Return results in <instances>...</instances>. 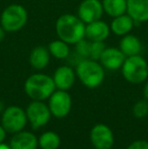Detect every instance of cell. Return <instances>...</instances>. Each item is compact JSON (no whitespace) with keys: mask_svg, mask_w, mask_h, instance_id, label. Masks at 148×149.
<instances>
[{"mask_svg":"<svg viewBox=\"0 0 148 149\" xmlns=\"http://www.w3.org/2000/svg\"><path fill=\"white\" fill-rule=\"evenodd\" d=\"M76 76L87 88H97L105 80L106 69L99 61L90 58L82 59L75 66Z\"/></svg>","mask_w":148,"mask_h":149,"instance_id":"cell-2","label":"cell"},{"mask_svg":"<svg viewBox=\"0 0 148 149\" xmlns=\"http://www.w3.org/2000/svg\"><path fill=\"white\" fill-rule=\"evenodd\" d=\"M125 59L126 56L119 49V47H107L99 61L106 70L114 71L121 69Z\"/></svg>","mask_w":148,"mask_h":149,"instance_id":"cell-13","label":"cell"},{"mask_svg":"<svg viewBox=\"0 0 148 149\" xmlns=\"http://www.w3.org/2000/svg\"><path fill=\"white\" fill-rule=\"evenodd\" d=\"M51 55L47 47L45 46H37L31 51L28 56L30 65L36 70H43L47 68L50 63Z\"/></svg>","mask_w":148,"mask_h":149,"instance_id":"cell-18","label":"cell"},{"mask_svg":"<svg viewBox=\"0 0 148 149\" xmlns=\"http://www.w3.org/2000/svg\"><path fill=\"white\" fill-rule=\"evenodd\" d=\"M133 115L137 119H143L148 115V102L146 100H138L133 107Z\"/></svg>","mask_w":148,"mask_h":149,"instance_id":"cell-24","label":"cell"},{"mask_svg":"<svg viewBox=\"0 0 148 149\" xmlns=\"http://www.w3.org/2000/svg\"><path fill=\"white\" fill-rule=\"evenodd\" d=\"M38 142L41 149H58L61 144V139L56 132L47 131L40 136Z\"/></svg>","mask_w":148,"mask_h":149,"instance_id":"cell-21","label":"cell"},{"mask_svg":"<svg viewBox=\"0 0 148 149\" xmlns=\"http://www.w3.org/2000/svg\"><path fill=\"white\" fill-rule=\"evenodd\" d=\"M90 141L94 149H111L115 143V137L109 126L97 124L90 131Z\"/></svg>","mask_w":148,"mask_h":149,"instance_id":"cell-10","label":"cell"},{"mask_svg":"<svg viewBox=\"0 0 148 149\" xmlns=\"http://www.w3.org/2000/svg\"><path fill=\"white\" fill-rule=\"evenodd\" d=\"M101 0H82L77 7V16L85 24L101 19L104 15Z\"/></svg>","mask_w":148,"mask_h":149,"instance_id":"cell-9","label":"cell"},{"mask_svg":"<svg viewBox=\"0 0 148 149\" xmlns=\"http://www.w3.org/2000/svg\"><path fill=\"white\" fill-rule=\"evenodd\" d=\"M48 100H49L48 107L50 109V112L52 116L56 118H65L71 111L72 100L67 90L56 89Z\"/></svg>","mask_w":148,"mask_h":149,"instance_id":"cell-7","label":"cell"},{"mask_svg":"<svg viewBox=\"0 0 148 149\" xmlns=\"http://www.w3.org/2000/svg\"><path fill=\"white\" fill-rule=\"evenodd\" d=\"M6 130L3 128V126L2 125H0V143H3V141H4V139H5V137H6Z\"/></svg>","mask_w":148,"mask_h":149,"instance_id":"cell-26","label":"cell"},{"mask_svg":"<svg viewBox=\"0 0 148 149\" xmlns=\"http://www.w3.org/2000/svg\"><path fill=\"white\" fill-rule=\"evenodd\" d=\"M143 95H144V100L148 102V80L145 81L144 87H143Z\"/></svg>","mask_w":148,"mask_h":149,"instance_id":"cell-27","label":"cell"},{"mask_svg":"<svg viewBox=\"0 0 148 149\" xmlns=\"http://www.w3.org/2000/svg\"><path fill=\"white\" fill-rule=\"evenodd\" d=\"M127 13L136 24L148 22V0H127Z\"/></svg>","mask_w":148,"mask_h":149,"instance_id":"cell-14","label":"cell"},{"mask_svg":"<svg viewBox=\"0 0 148 149\" xmlns=\"http://www.w3.org/2000/svg\"><path fill=\"white\" fill-rule=\"evenodd\" d=\"M104 12L110 17H116L127 12V0H101Z\"/></svg>","mask_w":148,"mask_h":149,"instance_id":"cell-20","label":"cell"},{"mask_svg":"<svg viewBox=\"0 0 148 149\" xmlns=\"http://www.w3.org/2000/svg\"><path fill=\"white\" fill-rule=\"evenodd\" d=\"M135 22L133 18L129 15L128 13H124L118 15L116 17H113L110 28H111L112 33L118 36V37H123L125 35H128L133 31L135 26Z\"/></svg>","mask_w":148,"mask_h":149,"instance_id":"cell-16","label":"cell"},{"mask_svg":"<svg viewBox=\"0 0 148 149\" xmlns=\"http://www.w3.org/2000/svg\"><path fill=\"white\" fill-rule=\"evenodd\" d=\"M47 48L49 50L51 57H54L58 60H66L71 53L69 44L65 43L64 41L58 39V38L50 42Z\"/></svg>","mask_w":148,"mask_h":149,"instance_id":"cell-19","label":"cell"},{"mask_svg":"<svg viewBox=\"0 0 148 149\" xmlns=\"http://www.w3.org/2000/svg\"><path fill=\"white\" fill-rule=\"evenodd\" d=\"M1 115V125L8 133L15 134L22 131L28 123L26 111L17 106L5 108Z\"/></svg>","mask_w":148,"mask_h":149,"instance_id":"cell-6","label":"cell"},{"mask_svg":"<svg viewBox=\"0 0 148 149\" xmlns=\"http://www.w3.org/2000/svg\"><path fill=\"white\" fill-rule=\"evenodd\" d=\"M90 43L91 42L89 40H87L86 38H83L82 40H80L79 42H77L74 45L75 48V53H77L80 56L82 59H86L89 58V51H90Z\"/></svg>","mask_w":148,"mask_h":149,"instance_id":"cell-22","label":"cell"},{"mask_svg":"<svg viewBox=\"0 0 148 149\" xmlns=\"http://www.w3.org/2000/svg\"><path fill=\"white\" fill-rule=\"evenodd\" d=\"M111 33L110 24L103 19L85 24V38L90 42H106Z\"/></svg>","mask_w":148,"mask_h":149,"instance_id":"cell-12","label":"cell"},{"mask_svg":"<svg viewBox=\"0 0 148 149\" xmlns=\"http://www.w3.org/2000/svg\"><path fill=\"white\" fill-rule=\"evenodd\" d=\"M52 78L56 89L68 90L74 85L77 76L73 67L70 65H62L56 69Z\"/></svg>","mask_w":148,"mask_h":149,"instance_id":"cell-11","label":"cell"},{"mask_svg":"<svg viewBox=\"0 0 148 149\" xmlns=\"http://www.w3.org/2000/svg\"><path fill=\"white\" fill-rule=\"evenodd\" d=\"M11 149H37L39 147L38 138L28 131H20L13 135L10 140Z\"/></svg>","mask_w":148,"mask_h":149,"instance_id":"cell-15","label":"cell"},{"mask_svg":"<svg viewBox=\"0 0 148 149\" xmlns=\"http://www.w3.org/2000/svg\"><path fill=\"white\" fill-rule=\"evenodd\" d=\"M125 80L132 84H140L148 79V62L141 55L126 57L121 67Z\"/></svg>","mask_w":148,"mask_h":149,"instance_id":"cell-5","label":"cell"},{"mask_svg":"<svg viewBox=\"0 0 148 149\" xmlns=\"http://www.w3.org/2000/svg\"><path fill=\"white\" fill-rule=\"evenodd\" d=\"M127 149H148V142L145 140H136L132 142Z\"/></svg>","mask_w":148,"mask_h":149,"instance_id":"cell-25","label":"cell"},{"mask_svg":"<svg viewBox=\"0 0 148 149\" xmlns=\"http://www.w3.org/2000/svg\"><path fill=\"white\" fill-rule=\"evenodd\" d=\"M119 49L123 52V54L126 57L140 55L141 51H142V42L137 36L130 33L128 35L121 37Z\"/></svg>","mask_w":148,"mask_h":149,"instance_id":"cell-17","label":"cell"},{"mask_svg":"<svg viewBox=\"0 0 148 149\" xmlns=\"http://www.w3.org/2000/svg\"><path fill=\"white\" fill-rule=\"evenodd\" d=\"M5 36H6V31H4V29L0 26V44L3 42V40L5 39Z\"/></svg>","mask_w":148,"mask_h":149,"instance_id":"cell-28","label":"cell"},{"mask_svg":"<svg viewBox=\"0 0 148 149\" xmlns=\"http://www.w3.org/2000/svg\"><path fill=\"white\" fill-rule=\"evenodd\" d=\"M107 48L105 42H91L90 51H89V58L92 60L99 61L101 56L103 55L104 51Z\"/></svg>","mask_w":148,"mask_h":149,"instance_id":"cell-23","label":"cell"},{"mask_svg":"<svg viewBox=\"0 0 148 149\" xmlns=\"http://www.w3.org/2000/svg\"><path fill=\"white\" fill-rule=\"evenodd\" d=\"M28 20V10L22 4H9L0 14V26L6 33H16L22 31L26 26Z\"/></svg>","mask_w":148,"mask_h":149,"instance_id":"cell-4","label":"cell"},{"mask_svg":"<svg viewBox=\"0 0 148 149\" xmlns=\"http://www.w3.org/2000/svg\"><path fill=\"white\" fill-rule=\"evenodd\" d=\"M0 149H11V147L5 143H0Z\"/></svg>","mask_w":148,"mask_h":149,"instance_id":"cell-29","label":"cell"},{"mask_svg":"<svg viewBox=\"0 0 148 149\" xmlns=\"http://www.w3.org/2000/svg\"><path fill=\"white\" fill-rule=\"evenodd\" d=\"M4 110H5V107H4V104L2 100H0V114H2V113L4 112Z\"/></svg>","mask_w":148,"mask_h":149,"instance_id":"cell-30","label":"cell"},{"mask_svg":"<svg viewBox=\"0 0 148 149\" xmlns=\"http://www.w3.org/2000/svg\"><path fill=\"white\" fill-rule=\"evenodd\" d=\"M28 122L32 125L33 129H39L47 125L51 119V112L43 100H33L26 110Z\"/></svg>","mask_w":148,"mask_h":149,"instance_id":"cell-8","label":"cell"},{"mask_svg":"<svg viewBox=\"0 0 148 149\" xmlns=\"http://www.w3.org/2000/svg\"><path fill=\"white\" fill-rule=\"evenodd\" d=\"M55 31L58 39L69 45H75L85 38V24L77 14L64 13L56 20Z\"/></svg>","mask_w":148,"mask_h":149,"instance_id":"cell-1","label":"cell"},{"mask_svg":"<svg viewBox=\"0 0 148 149\" xmlns=\"http://www.w3.org/2000/svg\"><path fill=\"white\" fill-rule=\"evenodd\" d=\"M56 90L52 76L45 73H34L26 78L24 91L33 100H45Z\"/></svg>","mask_w":148,"mask_h":149,"instance_id":"cell-3","label":"cell"}]
</instances>
